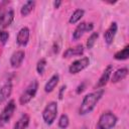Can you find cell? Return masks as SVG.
Returning a JSON list of instances; mask_svg holds the SVG:
<instances>
[{
    "label": "cell",
    "instance_id": "obj_1",
    "mask_svg": "<svg viewBox=\"0 0 129 129\" xmlns=\"http://www.w3.org/2000/svg\"><path fill=\"white\" fill-rule=\"evenodd\" d=\"M104 93H105L104 89H97L94 92L87 94L84 97V99L80 105L79 114L80 115H87V114L91 113L94 110V108L96 107V105L98 104V102L103 97Z\"/></svg>",
    "mask_w": 129,
    "mask_h": 129
},
{
    "label": "cell",
    "instance_id": "obj_2",
    "mask_svg": "<svg viewBox=\"0 0 129 129\" xmlns=\"http://www.w3.org/2000/svg\"><path fill=\"white\" fill-rule=\"evenodd\" d=\"M117 121L118 118L113 112H103L97 122V129H113L117 124Z\"/></svg>",
    "mask_w": 129,
    "mask_h": 129
},
{
    "label": "cell",
    "instance_id": "obj_3",
    "mask_svg": "<svg viewBox=\"0 0 129 129\" xmlns=\"http://www.w3.org/2000/svg\"><path fill=\"white\" fill-rule=\"evenodd\" d=\"M37 90H38V82L36 80L31 81L28 84V86L24 89V91L21 93L19 97V104L22 106L28 104L36 95Z\"/></svg>",
    "mask_w": 129,
    "mask_h": 129
},
{
    "label": "cell",
    "instance_id": "obj_4",
    "mask_svg": "<svg viewBox=\"0 0 129 129\" xmlns=\"http://www.w3.org/2000/svg\"><path fill=\"white\" fill-rule=\"evenodd\" d=\"M57 103L54 101L48 102L42 111V119L45 124L51 125L57 116Z\"/></svg>",
    "mask_w": 129,
    "mask_h": 129
},
{
    "label": "cell",
    "instance_id": "obj_5",
    "mask_svg": "<svg viewBox=\"0 0 129 129\" xmlns=\"http://www.w3.org/2000/svg\"><path fill=\"white\" fill-rule=\"evenodd\" d=\"M15 110H16V103L12 99L5 105L2 112L0 113V127H4L10 121Z\"/></svg>",
    "mask_w": 129,
    "mask_h": 129
},
{
    "label": "cell",
    "instance_id": "obj_6",
    "mask_svg": "<svg viewBox=\"0 0 129 129\" xmlns=\"http://www.w3.org/2000/svg\"><path fill=\"white\" fill-rule=\"evenodd\" d=\"M90 64V59L87 56L81 57L79 59H76L75 61H73L71 63V66L69 67V72L72 75H76L78 73H80L81 71L85 70L88 66Z\"/></svg>",
    "mask_w": 129,
    "mask_h": 129
},
{
    "label": "cell",
    "instance_id": "obj_7",
    "mask_svg": "<svg viewBox=\"0 0 129 129\" xmlns=\"http://www.w3.org/2000/svg\"><path fill=\"white\" fill-rule=\"evenodd\" d=\"M93 29H94L93 22H81L80 24H78V26L76 27V29L73 32V39L78 40L83 36V34L85 32L92 31Z\"/></svg>",
    "mask_w": 129,
    "mask_h": 129
},
{
    "label": "cell",
    "instance_id": "obj_8",
    "mask_svg": "<svg viewBox=\"0 0 129 129\" xmlns=\"http://www.w3.org/2000/svg\"><path fill=\"white\" fill-rule=\"evenodd\" d=\"M112 73H113V66L112 64H108L106 67V69L104 70L103 74L101 75V77L99 78L97 84L95 85V89L96 90L97 89H102L108 83V81L110 80V77H111Z\"/></svg>",
    "mask_w": 129,
    "mask_h": 129
},
{
    "label": "cell",
    "instance_id": "obj_9",
    "mask_svg": "<svg viewBox=\"0 0 129 129\" xmlns=\"http://www.w3.org/2000/svg\"><path fill=\"white\" fill-rule=\"evenodd\" d=\"M29 36H30V30L27 26L21 27L17 33L16 36V42L19 46H25L28 41H29Z\"/></svg>",
    "mask_w": 129,
    "mask_h": 129
},
{
    "label": "cell",
    "instance_id": "obj_10",
    "mask_svg": "<svg viewBox=\"0 0 129 129\" xmlns=\"http://www.w3.org/2000/svg\"><path fill=\"white\" fill-rule=\"evenodd\" d=\"M14 19V11L13 9H7L0 13V26L2 28L8 27Z\"/></svg>",
    "mask_w": 129,
    "mask_h": 129
},
{
    "label": "cell",
    "instance_id": "obj_11",
    "mask_svg": "<svg viewBox=\"0 0 129 129\" xmlns=\"http://www.w3.org/2000/svg\"><path fill=\"white\" fill-rule=\"evenodd\" d=\"M117 30H118V25L116 22H112L110 24V26L106 29V31L104 32V40L105 42L110 45L113 43L114 41V38H115V35L117 33Z\"/></svg>",
    "mask_w": 129,
    "mask_h": 129
},
{
    "label": "cell",
    "instance_id": "obj_12",
    "mask_svg": "<svg viewBox=\"0 0 129 129\" xmlns=\"http://www.w3.org/2000/svg\"><path fill=\"white\" fill-rule=\"evenodd\" d=\"M25 57V52L22 49L14 51L10 56V64L12 68H19Z\"/></svg>",
    "mask_w": 129,
    "mask_h": 129
},
{
    "label": "cell",
    "instance_id": "obj_13",
    "mask_svg": "<svg viewBox=\"0 0 129 129\" xmlns=\"http://www.w3.org/2000/svg\"><path fill=\"white\" fill-rule=\"evenodd\" d=\"M12 82L9 80L7 81L1 88H0V104H2L3 102H5L12 93Z\"/></svg>",
    "mask_w": 129,
    "mask_h": 129
},
{
    "label": "cell",
    "instance_id": "obj_14",
    "mask_svg": "<svg viewBox=\"0 0 129 129\" xmlns=\"http://www.w3.org/2000/svg\"><path fill=\"white\" fill-rule=\"evenodd\" d=\"M84 53V46L83 44H78L76 46L73 47H69L64 50L62 56L66 58L72 57V56H76V55H82Z\"/></svg>",
    "mask_w": 129,
    "mask_h": 129
},
{
    "label": "cell",
    "instance_id": "obj_15",
    "mask_svg": "<svg viewBox=\"0 0 129 129\" xmlns=\"http://www.w3.org/2000/svg\"><path fill=\"white\" fill-rule=\"evenodd\" d=\"M127 76H128V69H127L126 67L120 68V69L116 70V71L113 73L112 78H111V82H112V83H118V82L124 80Z\"/></svg>",
    "mask_w": 129,
    "mask_h": 129
},
{
    "label": "cell",
    "instance_id": "obj_16",
    "mask_svg": "<svg viewBox=\"0 0 129 129\" xmlns=\"http://www.w3.org/2000/svg\"><path fill=\"white\" fill-rule=\"evenodd\" d=\"M58 81H59V76H58V74L52 75V76L49 78V80L46 82V84L44 85V92H45V93H51V92L55 89V87L57 86Z\"/></svg>",
    "mask_w": 129,
    "mask_h": 129
},
{
    "label": "cell",
    "instance_id": "obj_17",
    "mask_svg": "<svg viewBox=\"0 0 129 129\" xmlns=\"http://www.w3.org/2000/svg\"><path fill=\"white\" fill-rule=\"evenodd\" d=\"M29 121H30L29 116L24 113V114H22V115L19 117V119L16 121V123H15L13 129H26L27 126H28V124H29Z\"/></svg>",
    "mask_w": 129,
    "mask_h": 129
},
{
    "label": "cell",
    "instance_id": "obj_18",
    "mask_svg": "<svg viewBox=\"0 0 129 129\" xmlns=\"http://www.w3.org/2000/svg\"><path fill=\"white\" fill-rule=\"evenodd\" d=\"M35 4H36V2L33 1V0L26 1V2L22 5V7H21V9H20V13H21V15H22V16H27V15L33 10Z\"/></svg>",
    "mask_w": 129,
    "mask_h": 129
},
{
    "label": "cell",
    "instance_id": "obj_19",
    "mask_svg": "<svg viewBox=\"0 0 129 129\" xmlns=\"http://www.w3.org/2000/svg\"><path fill=\"white\" fill-rule=\"evenodd\" d=\"M129 57V45H125L121 50H118L114 54V58L117 60H125Z\"/></svg>",
    "mask_w": 129,
    "mask_h": 129
},
{
    "label": "cell",
    "instance_id": "obj_20",
    "mask_svg": "<svg viewBox=\"0 0 129 129\" xmlns=\"http://www.w3.org/2000/svg\"><path fill=\"white\" fill-rule=\"evenodd\" d=\"M84 14H85V10H84V9H81V8L76 9V10L73 12V14L71 15V17H70V19H69V22H70L71 24L77 23L79 20H81V18L84 16Z\"/></svg>",
    "mask_w": 129,
    "mask_h": 129
},
{
    "label": "cell",
    "instance_id": "obj_21",
    "mask_svg": "<svg viewBox=\"0 0 129 129\" xmlns=\"http://www.w3.org/2000/svg\"><path fill=\"white\" fill-rule=\"evenodd\" d=\"M98 37H99V33L98 32H92L91 35L89 36V38L87 39V48H89V49L93 48V46L95 45Z\"/></svg>",
    "mask_w": 129,
    "mask_h": 129
},
{
    "label": "cell",
    "instance_id": "obj_22",
    "mask_svg": "<svg viewBox=\"0 0 129 129\" xmlns=\"http://www.w3.org/2000/svg\"><path fill=\"white\" fill-rule=\"evenodd\" d=\"M69 124H70L69 116L67 114H61L58 119V127L60 129H66V128H68Z\"/></svg>",
    "mask_w": 129,
    "mask_h": 129
},
{
    "label": "cell",
    "instance_id": "obj_23",
    "mask_svg": "<svg viewBox=\"0 0 129 129\" xmlns=\"http://www.w3.org/2000/svg\"><path fill=\"white\" fill-rule=\"evenodd\" d=\"M46 59L45 58H40L37 63H36V72L39 74V75H43L44 71H45V68H46Z\"/></svg>",
    "mask_w": 129,
    "mask_h": 129
},
{
    "label": "cell",
    "instance_id": "obj_24",
    "mask_svg": "<svg viewBox=\"0 0 129 129\" xmlns=\"http://www.w3.org/2000/svg\"><path fill=\"white\" fill-rule=\"evenodd\" d=\"M9 38V33L6 30H0V41L2 45H4Z\"/></svg>",
    "mask_w": 129,
    "mask_h": 129
},
{
    "label": "cell",
    "instance_id": "obj_25",
    "mask_svg": "<svg viewBox=\"0 0 129 129\" xmlns=\"http://www.w3.org/2000/svg\"><path fill=\"white\" fill-rule=\"evenodd\" d=\"M85 88H86V83H82L81 85H79V86L77 87L76 93H77V94H81V93L85 90Z\"/></svg>",
    "mask_w": 129,
    "mask_h": 129
},
{
    "label": "cell",
    "instance_id": "obj_26",
    "mask_svg": "<svg viewBox=\"0 0 129 129\" xmlns=\"http://www.w3.org/2000/svg\"><path fill=\"white\" fill-rule=\"evenodd\" d=\"M66 88H67V86H66V85H63V86H61V87H60L59 94H58V98H59V99H62V93L66 91Z\"/></svg>",
    "mask_w": 129,
    "mask_h": 129
},
{
    "label": "cell",
    "instance_id": "obj_27",
    "mask_svg": "<svg viewBox=\"0 0 129 129\" xmlns=\"http://www.w3.org/2000/svg\"><path fill=\"white\" fill-rule=\"evenodd\" d=\"M61 3H62V2H61L60 0H57V1H53V7H54V8H58V7L61 5Z\"/></svg>",
    "mask_w": 129,
    "mask_h": 129
},
{
    "label": "cell",
    "instance_id": "obj_28",
    "mask_svg": "<svg viewBox=\"0 0 129 129\" xmlns=\"http://www.w3.org/2000/svg\"><path fill=\"white\" fill-rule=\"evenodd\" d=\"M81 129H87V127H85V126H84V127H82Z\"/></svg>",
    "mask_w": 129,
    "mask_h": 129
},
{
    "label": "cell",
    "instance_id": "obj_29",
    "mask_svg": "<svg viewBox=\"0 0 129 129\" xmlns=\"http://www.w3.org/2000/svg\"><path fill=\"white\" fill-rule=\"evenodd\" d=\"M0 45H2V43H1V41H0Z\"/></svg>",
    "mask_w": 129,
    "mask_h": 129
}]
</instances>
